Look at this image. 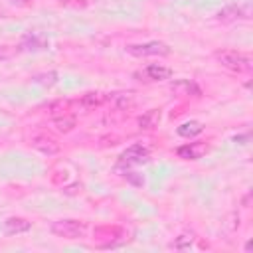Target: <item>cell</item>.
Segmentation results:
<instances>
[{"mask_svg": "<svg viewBox=\"0 0 253 253\" xmlns=\"http://www.w3.org/2000/svg\"><path fill=\"white\" fill-rule=\"evenodd\" d=\"M136 75L138 77H144L146 81H164V79H170L172 77V69L166 67V65H160V63H150V65H146Z\"/></svg>", "mask_w": 253, "mask_h": 253, "instance_id": "obj_6", "label": "cell"}, {"mask_svg": "<svg viewBox=\"0 0 253 253\" xmlns=\"http://www.w3.org/2000/svg\"><path fill=\"white\" fill-rule=\"evenodd\" d=\"M57 2L63 6H71V8H85L87 6L85 0H57Z\"/></svg>", "mask_w": 253, "mask_h": 253, "instance_id": "obj_19", "label": "cell"}, {"mask_svg": "<svg viewBox=\"0 0 253 253\" xmlns=\"http://www.w3.org/2000/svg\"><path fill=\"white\" fill-rule=\"evenodd\" d=\"M213 57L217 59V63L233 73H247L251 71L253 63H251V57L247 53H241V51H235V49H219L213 53Z\"/></svg>", "mask_w": 253, "mask_h": 253, "instance_id": "obj_1", "label": "cell"}, {"mask_svg": "<svg viewBox=\"0 0 253 253\" xmlns=\"http://www.w3.org/2000/svg\"><path fill=\"white\" fill-rule=\"evenodd\" d=\"M30 227H32V223H30L28 219H24V217H16V215H12V217H8V219L4 221V231H6L8 235L24 233V231H28Z\"/></svg>", "mask_w": 253, "mask_h": 253, "instance_id": "obj_7", "label": "cell"}, {"mask_svg": "<svg viewBox=\"0 0 253 253\" xmlns=\"http://www.w3.org/2000/svg\"><path fill=\"white\" fill-rule=\"evenodd\" d=\"M14 53H16V49H14V47H10V45H0V61L10 59Z\"/></svg>", "mask_w": 253, "mask_h": 253, "instance_id": "obj_18", "label": "cell"}, {"mask_svg": "<svg viewBox=\"0 0 253 253\" xmlns=\"http://www.w3.org/2000/svg\"><path fill=\"white\" fill-rule=\"evenodd\" d=\"M150 160V150L142 144H132L126 150L121 152L119 164L121 166H134V164H146Z\"/></svg>", "mask_w": 253, "mask_h": 253, "instance_id": "obj_3", "label": "cell"}, {"mask_svg": "<svg viewBox=\"0 0 253 253\" xmlns=\"http://www.w3.org/2000/svg\"><path fill=\"white\" fill-rule=\"evenodd\" d=\"M237 18H247V10H241V8H225L217 14V20L221 22H231V20H237Z\"/></svg>", "mask_w": 253, "mask_h": 253, "instance_id": "obj_14", "label": "cell"}, {"mask_svg": "<svg viewBox=\"0 0 253 253\" xmlns=\"http://www.w3.org/2000/svg\"><path fill=\"white\" fill-rule=\"evenodd\" d=\"M45 47H47V38L42 32H28L20 42L22 51H40Z\"/></svg>", "mask_w": 253, "mask_h": 253, "instance_id": "obj_5", "label": "cell"}, {"mask_svg": "<svg viewBox=\"0 0 253 253\" xmlns=\"http://www.w3.org/2000/svg\"><path fill=\"white\" fill-rule=\"evenodd\" d=\"M202 130H204V125L198 123V121H188V123H184V125L178 126V134H180V136H186V138L196 136V134H200Z\"/></svg>", "mask_w": 253, "mask_h": 253, "instance_id": "obj_12", "label": "cell"}, {"mask_svg": "<svg viewBox=\"0 0 253 253\" xmlns=\"http://www.w3.org/2000/svg\"><path fill=\"white\" fill-rule=\"evenodd\" d=\"M32 146L38 148V150L43 152V154H55V152H59V144H57V140H53L51 136H36V138L32 140Z\"/></svg>", "mask_w": 253, "mask_h": 253, "instance_id": "obj_8", "label": "cell"}, {"mask_svg": "<svg viewBox=\"0 0 253 253\" xmlns=\"http://www.w3.org/2000/svg\"><path fill=\"white\" fill-rule=\"evenodd\" d=\"M117 172H123L121 176H125V178H126L128 182H132L134 186H142V184H144V178L138 176V172L128 170V166H121V164H117Z\"/></svg>", "mask_w": 253, "mask_h": 253, "instance_id": "obj_15", "label": "cell"}, {"mask_svg": "<svg viewBox=\"0 0 253 253\" xmlns=\"http://www.w3.org/2000/svg\"><path fill=\"white\" fill-rule=\"evenodd\" d=\"M126 51L136 57H148V55H168L170 47L162 42H146V43H132L126 45Z\"/></svg>", "mask_w": 253, "mask_h": 253, "instance_id": "obj_4", "label": "cell"}, {"mask_svg": "<svg viewBox=\"0 0 253 253\" xmlns=\"http://www.w3.org/2000/svg\"><path fill=\"white\" fill-rule=\"evenodd\" d=\"M192 241H194V235H192V233H182V235L174 241V247H176V249H186V247L192 245Z\"/></svg>", "mask_w": 253, "mask_h": 253, "instance_id": "obj_16", "label": "cell"}, {"mask_svg": "<svg viewBox=\"0 0 253 253\" xmlns=\"http://www.w3.org/2000/svg\"><path fill=\"white\" fill-rule=\"evenodd\" d=\"M160 123V109H150L138 117V126L140 128H154Z\"/></svg>", "mask_w": 253, "mask_h": 253, "instance_id": "obj_10", "label": "cell"}, {"mask_svg": "<svg viewBox=\"0 0 253 253\" xmlns=\"http://www.w3.org/2000/svg\"><path fill=\"white\" fill-rule=\"evenodd\" d=\"M105 95L103 93H99V91H89V93H85L83 97H81V105L85 107V109H95V107H99V105H103L105 103Z\"/></svg>", "mask_w": 253, "mask_h": 253, "instance_id": "obj_11", "label": "cell"}, {"mask_svg": "<svg viewBox=\"0 0 253 253\" xmlns=\"http://www.w3.org/2000/svg\"><path fill=\"white\" fill-rule=\"evenodd\" d=\"M53 125H55V128L59 132H69L75 126V117L73 115H67V113L65 115H59V117L53 119Z\"/></svg>", "mask_w": 253, "mask_h": 253, "instance_id": "obj_13", "label": "cell"}, {"mask_svg": "<svg viewBox=\"0 0 253 253\" xmlns=\"http://www.w3.org/2000/svg\"><path fill=\"white\" fill-rule=\"evenodd\" d=\"M51 233H55L57 237H65V239H77V237H83L85 223L77 219H59L51 223Z\"/></svg>", "mask_w": 253, "mask_h": 253, "instance_id": "obj_2", "label": "cell"}, {"mask_svg": "<svg viewBox=\"0 0 253 253\" xmlns=\"http://www.w3.org/2000/svg\"><path fill=\"white\" fill-rule=\"evenodd\" d=\"M55 77H57V75L51 71V73H45V75H36L34 81H36V83H42V85H53V83H55Z\"/></svg>", "mask_w": 253, "mask_h": 253, "instance_id": "obj_17", "label": "cell"}, {"mask_svg": "<svg viewBox=\"0 0 253 253\" xmlns=\"http://www.w3.org/2000/svg\"><path fill=\"white\" fill-rule=\"evenodd\" d=\"M176 152H178V156H180V158H184V160H196V158H200V156L206 152V144L190 142V144L180 146Z\"/></svg>", "mask_w": 253, "mask_h": 253, "instance_id": "obj_9", "label": "cell"}]
</instances>
